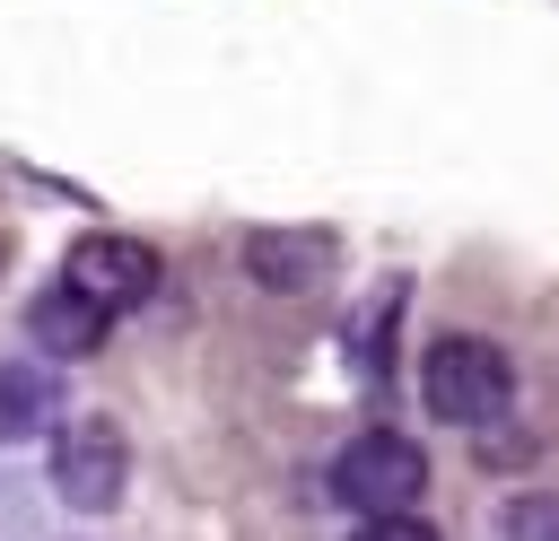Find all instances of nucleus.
I'll return each mask as SVG.
<instances>
[{"instance_id": "nucleus-1", "label": "nucleus", "mask_w": 559, "mask_h": 541, "mask_svg": "<svg viewBox=\"0 0 559 541\" xmlns=\"http://www.w3.org/2000/svg\"><path fill=\"white\" fill-rule=\"evenodd\" d=\"M419 393H428V410H437L445 428H489V419H507V401H515V366H507V349H498V340L454 332V340H437V349H428Z\"/></svg>"}, {"instance_id": "nucleus-2", "label": "nucleus", "mask_w": 559, "mask_h": 541, "mask_svg": "<svg viewBox=\"0 0 559 541\" xmlns=\"http://www.w3.org/2000/svg\"><path fill=\"white\" fill-rule=\"evenodd\" d=\"M419 489H428V454L393 428L349 436L341 462H332V497L358 506V515H402V506H419Z\"/></svg>"}, {"instance_id": "nucleus-3", "label": "nucleus", "mask_w": 559, "mask_h": 541, "mask_svg": "<svg viewBox=\"0 0 559 541\" xmlns=\"http://www.w3.org/2000/svg\"><path fill=\"white\" fill-rule=\"evenodd\" d=\"M122 471H131V454H122V428H105V419H70L61 428V445H52V489L70 497V506H114L122 497Z\"/></svg>"}, {"instance_id": "nucleus-4", "label": "nucleus", "mask_w": 559, "mask_h": 541, "mask_svg": "<svg viewBox=\"0 0 559 541\" xmlns=\"http://www.w3.org/2000/svg\"><path fill=\"white\" fill-rule=\"evenodd\" d=\"M61 279H70L79 297H96L105 314H122V305H140V297L157 288V253H148L140 236H87V244H70Z\"/></svg>"}, {"instance_id": "nucleus-5", "label": "nucleus", "mask_w": 559, "mask_h": 541, "mask_svg": "<svg viewBox=\"0 0 559 541\" xmlns=\"http://www.w3.org/2000/svg\"><path fill=\"white\" fill-rule=\"evenodd\" d=\"M26 332L52 349V358H87L96 340H105V305L96 297H79L70 279L52 288V297H35V314H26Z\"/></svg>"}, {"instance_id": "nucleus-6", "label": "nucleus", "mask_w": 559, "mask_h": 541, "mask_svg": "<svg viewBox=\"0 0 559 541\" xmlns=\"http://www.w3.org/2000/svg\"><path fill=\"white\" fill-rule=\"evenodd\" d=\"M323 236H253L245 244V262H253V279L262 288H306V279H323Z\"/></svg>"}, {"instance_id": "nucleus-7", "label": "nucleus", "mask_w": 559, "mask_h": 541, "mask_svg": "<svg viewBox=\"0 0 559 541\" xmlns=\"http://www.w3.org/2000/svg\"><path fill=\"white\" fill-rule=\"evenodd\" d=\"M52 410H61V393H52V375H44V366H9V375H0V445H17V436H35V428H52Z\"/></svg>"}, {"instance_id": "nucleus-8", "label": "nucleus", "mask_w": 559, "mask_h": 541, "mask_svg": "<svg viewBox=\"0 0 559 541\" xmlns=\"http://www.w3.org/2000/svg\"><path fill=\"white\" fill-rule=\"evenodd\" d=\"M507 532H515V541H559V497H533V506H515V515H507Z\"/></svg>"}, {"instance_id": "nucleus-9", "label": "nucleus", "mask_w": 559, "mask_h": 541, "mask_svg": "<svg viewBox=\"0 0 559 541\" xmlns=\"http://www.w3.org/2000/svg\"><path fill=\"white\" fill-rule=\"evenodd\" d=\"M358 541H437V532L402 506V515H367V524H358Z\"/></svg>"}, {"instance_id": "nucleus-10", "label": "nucleus", "mask_w": 559, "mask_h": 541, "mask_svg": "<svg viewBox=\"0 0 559 541\" xmlns=\"http://www.w3.org/2000/svg\"><path fill=\"white\" fill-rule=\"evenodd\" d=\"M0 253H9V244H0Z\"/></svg>"}]
</instances>
